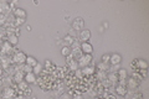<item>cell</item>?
Here are the masks:
<instances>
[{"label": "cell", "mask_w": 149, "mask_h": 99, "mask_svg": "<svg viewBox=\"0 0 149 99\" xmlns=\"http://www.w3.org/2000/svg\"><path fill=\"white\" fill-rule=\"evenodd\" d=\"M61 53H62V56H65V57L70 56V55H71V47L63 46V47H62V50H61Z\"/></svg>", "instance_id": "obj_26"}, {"label": "cell", "mask_w": 149, "mask_h": 99, "mask_svg": "<svg viewBox=\"0 0 149 99\" xmlns=\"http://www.w3.org/2000/svg\"><path fill=\"white\" fill-rule=\"evenodd\" d=\"M92 60H93V57H92V55H85L83 53L80 58H78V66L80 67H87V66H90L91 64V62H92Z\"/></svg>", "instance_id": "obj_3"}, {"label": "cell", "mask_w": 149, "mask_h": 99, "mask_svg": "<svg viewBox=\"0 0 149 99\" xmlns=\"http://www.w3.org/2000/svg\"><path fill=\"white\" fill-rule=\"evenodd\" d=\"M3 86V81H1V78H0V87Z\"/></svg>", "instance_id": "obj_35"}, {"label": "cell", "mask_w": 149, "mask_h": 99, "mask_svg": "<svg viewBox=\"0 0 149 99\" xmlns=\"http://www.w3.org/2000/svg\"><path fill=\"white\" fill-rule=\"evenodd\" d=\"M6 41L11 46H16L17 42H19V36L15 34H9V35H6Z\"/></svg>", "instance_id": "obj_15"}, {"label": "cell", "mask_w": 149, "mask_h": 99, "mask_svg": "<svg viewBox=\"0 0 149 99\" xmlns=\"http://www.w3.org/2000/svg\"><path fill=\"white\" fill-rule=\"evenodd\" d=\"M36 74L34 72H30V73H26L25 74V78L24 81L27 83V84H32V83H36Z\"/></svg>", "instance_id": "obj_17"}, {"label": "cell", "mask_w": 149, "mask_h": 99, "mask_svg": "<svg viewBox=\"0 0 149 99\" xmlns=\"http://www.w3.org/2000/svg\"><path fill=\"white\" fill-rule=\"evenodd\" d=\"M107 79L111 82L112 86H116V84L118 83V76H117V73H108V74H107Z\"/></svg>", "instance_id": "obj_18"}, {"label": "cell", "mask_w": 149, "mask_h": 99, "mask_svg": "<svg viewBox=\"0 0 149 99\" xmlns=\"http://www.w3.org/2000/svg\"><path fill=\"white\" fill-rule=\"evenodd\" d=\"M1 74H3V68L0 67V77H1Z\"/></svg>", "instance_id": "obj_33"}, {"label": "cell", "mask_w": 149, "mask_h": 99, "mask_svg": "<svg viewBox=\"0 0 149 99\" xmlns=\"http://www.w3.org/2000/svg\"><path fill=\"white\" fill-rule=\"evenodd\" d=\"M32 72H34L35 74H40L41 72H42V66H41L40 63H37L34 68H32Z\"/></svg>", "instance_id": "obj_28"}, {"label": "cell", "mask_w": 149, "mask_h": 99, "mask_svg": "<svg viewBox=\"0 0 149 99\" xmlns=\"http://www.w3.org/2000/svg\"><path fill=\"white\" fill-rule=\"evenodd\" d=\"M26 57H27V56L24 52H21V51H15V53H14V56L11 57V61L15 64L21 66V64H25Z\"/></svg>", "instance_id": "obj_1"}, {"label": "cell", "mask_w": 149, "mask_h": 99, "mask_svg": "<svg viewBox=\"0 0 149 99\" xmlns=\"http://www.w3.org/2000/svg\"><path fill=\"white\" fill-rule=\"evenodd\" d=\"M81 72H82L83 77H91L96 73V67H93V66H87V67H83L81 69Z\"/></svg>", "instance_id": "obj_9"}, {"label": "cell", "mask_w": 149, "mask_h": 99, "mask_svg": "<svg viewBox=\"0 0 149 99\" xmlns=\"http://www.w3.org/2000/svg\"><path fill=\"white\" fill-rule=\"evenodd\" d=\"M132 99H143V94L141 92H134L132 94Z\"/></svg>", "instance_id": "obj_30"}, {"label": "cell", "mask_w": 149, "mask_h": 99, "mask_svg": "<svg viewBox=\"0 0 149 99\" xmlns=\"http://www.w3.org/2000/svg\"><path fill=\"white\" fill-rule=\"evenodd\" d=\"M97 68H98L100 72H108L109 64L103 63V62H98V63H97Z\"/></svg>", "instance_id": "obj_23"}, {"label": "cell", "mask_w": 149, "mask_h": 99, "mask_svg": "<svg viewBox=\"0 0 149 99\" xmlns=\"http://www.w3.org/2000/svg\"><path fill=\"white\" fill-rule=\"evenodd\" d=\"M109 58H111V55L109 53H106V55L102 56V61H101V62L109 64Z\"/></svg>", "instance_id": "obj_29"}, {"label": "cell", "mask_w": 149, "mask_h": 99, "mask_svg": "<svg viewBox=\"0 0 149 99\" xmlns=\"http://www.w3.org/2000/svg\"><path fill=\"white\" fill-rule=\"evenodd\" d=\"M24 78H25V73H22L21 71H16V72L14 73V76H13L14 82H15L16 84L21 83L22 81H24Z\"/></svg>", "instance_id": "obj_14"}, {"label": "cell", "mask_w": 149, "mask_h": 99, "mask_svg": "<svg viewBox=\"0 0 149 99\" xmlns=\"http://www.w3.org/2000/svg\"><path fill=\"white\" fill-rule=\"evenodd\" d=\"M83 27H85V21H83L82 17H76L72 21V30L80 31V30H83Z\"/></svg>", "instance_id": "obj_7"}, {"label": "cell", "mask_w": 149, "mask_h": 99, "mask_svg": "<svg viewBox=\"0 0 149 99\" xmlns=\"http://www.w3.org/2000/svg\"><path fill=\"white\" fill-rule=\"evenodd\" d=\"M63 42H65V46H67V47H71L73 44H74V37L72 36H65V39H63Z\"/></svg>", "instance_id": "obj_22"}, {"label": "cell", "mask_w": 149, "mask_h": 99, "mask_svg": "<svg viewBox=\"0 0 149 99\" xmlns=\"http://www.w3.org/2000/svg\"><path fill=\"white\" fill-rule=\"evenodd\" d=\"M119 69H120V64H111L108 72L109 73H117Z\"/></svg>", "instance_id": "obj_25"}, {"label": "cell", "mask_w": 149, "mask_h": 99, "mask_svg": "<svg viewBox=\"0 0 149 99\" xmlns=\"http://www.w3.org/2000/svg\"><path fill=\"white\" fill-rule=\"evenodd\" d=\"M20 71H21L22 73H25V74H26V73L32 72V68L30 67V66H27V64L25 63V64H21V66H20Z\"/></svg>", "instance_id": "obj_24"}, {"label": "cell", "mask_w": 149, "mask_h": 99, "mask_svg": "<svg viewBox=\"0 0 149 99\" xmlns=\"http://www.w3.org/2000/svg\"><path fill=\"white\" fill-rule=\"evenodd\" d=\"M80 47H81L82 53H85V55H92V52H93V46L90 44V42H82Z\"/></svg>", "instance_id": "obj_10"}, {"label": "cell", "mask_w": 149, "mask_h": 99, "mask_svg": "<svg viewBox=\"0 0 149 99\" xmlns=\"http://www.w3.org/2000/svg\"><path fill=\"white\" fill-rule=\"evenodd\" d=\"M50 68H54V69H56V67H55V64L51 62V61H49V60H46V62H45V69L47 71V72H50Z\"/></svg>", "instance_id": "obj_27"}, {"label": "cell", "mask_w": 149, "mask_h": 99, "mask_svg": "<svg viewBox=\"0 0 149 99\" xmlns=\"http://www.w3.org/2000/svg\"><path fill=\"white\" fill-rule=\"evenodd\" d=\"M25 63H26L27 66H30L31 68H34L39 62H37V60H36L35 57H32V56H27V57H26V62H25Z\"/></svg>", "instance_id": "obj_21"}, {"label": "cell", "mask_w": 149, "mask_h": 99, "mask_svg": "<svg viewBox=\"0 0 149 99\" xmlns=\"http://www.w3.org/2000/svg\"><path fill=\"white\" fill-rule=\"evenodd\" d=\"M13 15L14 17H19V19H26V11L22 8H15L13 10Z\"/></svg>", "instance_id": "obj_12"}, {"label": "cell", "mask_w": 149, "mask_h": 99, "mask_svg": "<svg viewBox=\"0 0 149 99\" xmlns=\"http://www.w3.org/2000/svg\"><path fill=\"white\" fill-rule=\"evenodd\" d=\"M91 36H92V34H91V31L90 30H81V32H80V35H78V37H80V40L82 41V42H88V40L91 39Z\"/></svg>", "instance_id": "obj_13"}, {"label": "cell", "mask_w": 149, "mask_h": 99, "mask_svg": "<svg viewBox=\"0 0 149 99\" xmlns=\"http://www.w3.org/2000/svg\"><path fill=\"white\" fill-rule=\"evenodd\" d=\"M95 99H104V98H103V97H96Z\"/></svg>", "instance_id": "obj_34"}, {"label": "cell", "mask_w": 149, "mask_h": 99, "mask_svg": "<svg viewBox=\"0 0 149 99\" xmlns=\"http://www.w3.org/2000/svg\"><path fill=\"white\" fill-rule=\"evenodd\" d=\"M16 96V91L11 87H6L3 89V93H1V97L4 99H14Z\"/></svg>", "instance_id": "obj_6"}, {"label": "cell", "mask_w": 149, "mask_h": 99, "mask_svg": "<svg viewBox=\"0 0 149 99\" xmlns=\"http://www.w3.org/2000/svg\"><path fill=\"white\" fill-rule=\"evenodd\" d=\"M32 99H37V98H35V97H34V98H32Z\"/></svg>", "instance_id": "obj_36"}, {"label": "cell", "mask_w": 149, "mask_h": 99, "mask_svg": "<svg viewBox=\"0 0 149 99\" xmlns=\"http://www.w3.org/2000/svg\"><path fill=\"white\" fill-rule=\"evenodd\" d=\"M14 99H26V97L21 96V94H16V96H15V98H14Z\"/></svg>", "instance_id": "obj_32"}, {"label": "cell", "mask_w": 149, "mask_h": 99, "mask_svg": "<svg viewBox=\"0 0 149 99\" xmlns=\"http://www.w3.org/2000/svg\"><path fill=\"white\" fill-rule=\"evenodd\" d=\"M139 84H141V82L137 81V79H134L133 77H128L127 78V84H125V87H127L128 91H137V89L139 88Z\"/></svg>", "instance_id": "obj_4"}, {"label": "cell", "mask_w": 149, "mask_h": 99, "mask_svg": "<svg viewBox=\"0 0 149 99\" xmlns=\"http://www.w3.org/2000/svg\"><path fill=\"white\" fill-rule=\"evenodd\" d=\"M11 51H13V46L5 40V41L3 42V45H1L0 52H1L3 55H10V53H11Z\"/></svg>", "instance_id": "obj_11"}, {"label": "cell", "mask_w": 149, "mask_h": 99, "mask_svg": "<svg viewBox=\"0 0 149 99\" xmlns=\"http://www.w3.org/2000/svg\"><path fill=\"white\" fill-rule=\"evenodd\" d=\"M117 76H118V82H119V81H123V79H127V78H128V72H127V69L120 68L118 72H117Z\"/></svg>", "instance_id": "obj_20"}, {"label": "cell", "mask_w": 149, "mask_h": 99, "mask_svg": "<svg viewBox=\"0 0 149 99\" xmlns=\"http://www.w3.org/2000/svg\"><path fill=\"white\" fill-rule=\"evenodd\" d=\"M72 99H85V98H83L82 94H80V93H76V94H74V96L72 97Z\"/></svg>", "instance_id": "obj_31"}, {"label": "cell", "mask_w": 149, "mask_h": 99, "mask_svg": "<svg viewBox=\"0 0 149 99\" xmlns=\"http://www.w3.org/2000/svg\"><path fill=\"white\" fill-rule=\"evenodd\" d=\"M66 63H67V67L70 68L71 72H74L76 69L80 68L77 60H74V57H73L72 55H70V56H67V57H66Z\"/></svg>", "instance_id": "obj_2"}, {"label": "cell", "mask_w": 149, "mask_h": 99, "mask_svg": "<svg viewBox=\"0 0 149 99\" xmlns=\"http://www.w3.org/2000/svg\"><path fill=\"white\" fill-rule=\"evenodd\" d=\"M132 68L136 71V69H147L148 68V63H147V61H144V60H134L133 62H132Z\"/></svg>", "instance_id": "obj_5"}, {"label": "cell", "mask_w": 149, "mask_h": 99, "mask_svg": "<svg viewBox=\"0 0 149 99\" xmlns=\"http://www.w3.org/2000/svg\"><path fill=\"white\" fill-rule=\"evenodd\" d=\"M114 87V93H116V96H119V97H125L128 94V89L127 87H124V86H120V84H116Z\"/></svg>", "instance_id": "obj_8"}, {"label": "cell", "mask_w": 149, "mask_h": 99, "mask_svg": "<svg viewBox=\"0 0 149 99\" xmlns=\"http://www.w3.org/2000/svg\"><path fill=\"white\" fill-rule=\"evenodd\" d=\"M10 10V5H9V3L6 1H0V14H5Z\"/></svg>", "instance_id": "obj_19"}, {"label": "cell", "mask_w": 149, "mask_h": 99, "mask_svg": "<svg viewBox=\"0 0 149 99\" xmlns=\"http://www.w3.org/2000/svg\"><path fill=\"white\" fill-rule=\"evenodd\" d=\"M120 62H122V56L120 55H118V53L111 55L109 64H120Z\"/></svg>", "instance_id": "obj_16"}]
</instances>
